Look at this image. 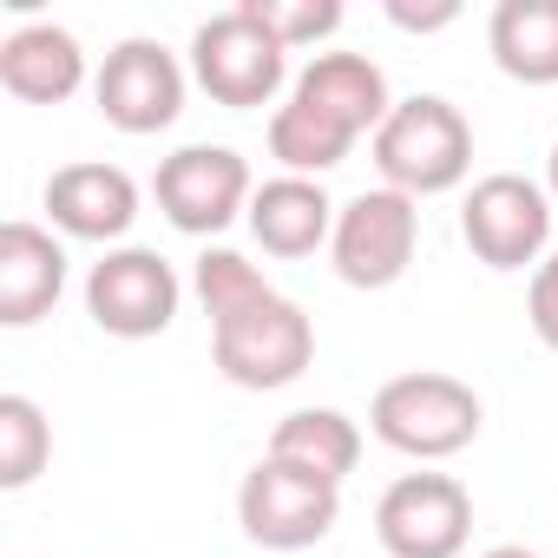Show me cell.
<instances>
[{
    "label": "cell",
    "mask_w": 558,
    "mask_h": 558,
    "mask_svg": "<svg viewBox=\"0 0 558 558\" xmlns=\"http://www.w3.org/2000/svg\"><path fill=\"white\" fill-rule=\"evenodd\" d=\"M525 316H532V336H538L545 349H558V256H545V263L532 269Z\"/></svg>",
    "instance_id": "603a6c76"
},
{
    "label": "cell",
    "mask_w": 558,
    "mask_h": 558,
    "mask_svg": "<svg viewBox=\"0 0 558 558\" xmlns=\"http://www.w3.org/2000/svg\"><path fill=\"white\" fill-rule=\"evenodd\" d=\"M342 519V486L290 466V460H256L236 486V525L263 551H310L336 532Z\"/></svg>",
    "instance_id": "5b68a950"
},
{
    "label": "cell",
    "mask_w": 558,
    "mask_h": 558,
    "mask_svg": "<svg viewBox=\"0 0 558 558\" xmlns=\"http://www.w3.org/2000/svg\"><path fill=\"white\" fill-rule=\"evenodd\" d=\"M47 217H53V230L73 236V243H106V250H119V236L138 223V184H132V171L99 165V158L60 165V171L47 178Z\"/></svg>",
    "instance_id": "7c38bea8"
},
{
    "label": "cell",
    "mask_w": 558,
    "mask_h": 558,
    "mask_svg": "<svg viewBox=\"0 0 558 558\" xmlns=\"http://www.w3.org/2000/svg\"><path fill=\"white\" fill-rule=\"evenodd\" d=\"M151 197H158V210H165L171 230H184V236H217V230H230L236 217H250L256 178H250V158L230 151V145H178V151L158 165Z\"/></svg>",
    "instance_id": "ba28073f"
},
{
    "label": "cell",
    "mask_w": 558,
    "mask_h": 558,
    "mask_svg": "<svg viewBox=\"0 0 558 558\" xmlns=\"http://www.w3.org/2000/svg\"><path fill=\"white\" fill-rule=\"evenodd\" d=\"M486 53L519 86H558V0H499L486 21Z\"/></svg>",
    "instance_id": "e0dca14e"
},
{
    "label": "cell",
    "mask_w": 558,
    "mask_h": 558,
    "mask_svg": "<svg viewBox=\"0 0 558 558\" xmlns=\"http://www.w3.org/2000/svg\"><path fill=\"white\" fill-rule=\"evenodd\" d=\"M349 151H355V138H349L342 125H329L323 112H310L303 99H283V106L269 112V158L283 165L290 178H323V171H336Z\"/></svg>",
    "instance_id": "d6986e66"
},
{
    "label": "cell",
    "mask_w": 558,
    "mask_h": 558,
    "mask_svg": "<svg viewBox=\"0 0 558 558\" xmlns=\"http://www.w3.org/2000/svg\"><path fill=\"white\" fill-rule=\"evenodd\" d=\"M210 362H217V375L230 388H250V395L290 388L316 362V323H310L303 303L269 296V303H256V310L210 329Z\"/></svg>",
    "instance_id": "277c9868"
},
{
    "label": "cell",
    "mask_w": 558,
    "mask_h": 558,
    "mask_svg": "<svg viewBox=\"0 0 558 558\" xmlns=\"http://www.w3.org/2000/svg\"><path fill=\"white\" fill-rule=\"evenodd\" d=\"M178 303H184V283L178 269L145 250V243H119L106 250L93 269H86V316L119 336V342H151L178 323Z\"/></svg>",
    "instance_id": "8992f818"
},
{
    "label": "cell",
    "mask_w": 558,
    "mask_h": 558,
    "mask_svg": "<svg viewBox=\"0 0 558 558\" xmlns=\"http://www.w3.org/2000/svg\"><path fill=\"white\" fill-rule=\"evenodd\" d=\"M191 80H197L217 106L256 112V106H276V93L290 86V47L236 0V8L210 14V21L191 34Z\"/></svg>",
    "instance_id": "3957f363"
},
{
    "label": "cell",
    "mask_w": 558,
    "mask_h": 558,
    "mask_svg": "<svg viewBox=\"0 0 558 558\" xmlns=\"http://www.w3.org/2000/svg\"><path fill=\"white\" fill-rule=\"evenodd\" d=\"M290 99H303L310 112H323V119L342 125L349 138H375L381 119L395 112L388 73H381L368 53H316V60L296 73Z\"/></svg>",
    "instance_id": "5bb4252c"
},
{
    "label": "cell",
    "mask_w": 558,
    "mask_h": 558,
    "mask_svg": "<svg viewBox=\"0 0 558 558\" xmlns=\"http://www.w3.org/2000/svg\"><path fill=\"white\" fill-rule=\"evenodd\" d=\"M421 250V204L375 184L362 197H349L336 210V236H329V263L349 290H388L408 276Z\"/></svg>",
    "instance_id": "52a82bcc"
},
{
    "label": "cell",
    "mask_w": 558,
    "mask_h": 558,
    "mask_svg": "<svg viewBox=\"0 0 558 558\" xmlns=\"http://www.w3.org/2000/svg\"><path fill=\"white\" fill-rule=\"evenodd\" d=\"M368 151H375L381 184L421 204V197H440V191L466 184V171H473V125H466V112L453 99L414 93V99H395V112L381 119Z\"/></svg>",
    "instance_id": "6da1fadb"
},
{
    "label": "cell",
    "mask_w": 558,
    "mask_h": 558,
    "mask_svg": "<svg viewBox=\"0 0 558 558\" xmlns=\"http://www.w3.org/2000/svg\"><path fill=\"white\" fill-rule=\"evenodd\" d=\"M480 558H538V551H525V545H493V551H480Z\"/></svg>",
    "instance_id": "d4e9b609"
},
{
    "label": "cell",
    "mask_w": 558,
    "mask_h": 558,
    "mask_svg": "<svg viewBox=\"0 0 558 558\" xmlns=\"http://www.w3.org/2000/svg\"><path fill=\"white\" fill-rule=\"evenodd\" d=\"M47 460H53V427H47L40 401L0 395V486H8V493L34 486L47 473Z\"/></svg>",
    "instance_id": "44dd1931"
},
{
    "label": "cell",
    "mask_w": 558,
    "mask_h": 558,
    "mask_svg": "<svg viewBox=\"0 0 558 558\" xmlns=\"http://www.w3.org/2000/svg\"><path fill=\"white\" fill-rule=\"evenodd\" d=\"M243 8L283 40L290 53L296 47H316V40H329L336 27H342V0H243Z\"/></svg>",
    "instance_id": "7402d4cb"
},
{
    "label": "cell",
    "mask_w": 558,
    "mask_h": 558,
    "mask_svg": "<svg viewBox=\"0 0 558 558\" xmlns=\"http://www.w3.org/2000/svg\"><path fill=\"white\" fill-rule=\"evenodd\" d=\"M191 290H197V303H204L210 329L276 296V290H269V276H263V269H256V263H250L243 250H223V243L197 256V269H191Z\"/></svg>",
    "instance_id": "ffe728a7"
},
{
    "label": "cell",
    "mask_w": 558,
    "mask_h": 558,
    "mask_svg": "<svg viewBox=\"0 0 558 558\" xmlns=\"http://www.w3.org/2000/svg\"><path fill=\"white\" fill-rule=\"evenodd\" d=\"M66 296V243L47 223H0V323L34 329Z\"/></svg>",
    "instance_id": "4fadbf2b"
},
{
    "label": "cell",
    "mask_w": 558,
    "mask_h": 558,
    "mask_svg": "<svg viewBox=\"0 0 558 558\" xmlns=\"http://www.w3.org/2000/svg\"><path fill=\"white\" fill-rule=\"evenodd\" d=\"M388 21L408 27V34H434V27H453V21H460V0H434V8H414V0H388Z\"/></svg>",
    "instance_id": "cb8c5ba5"
},
{
    "label": "cell",
    "mask_w": 558,
    "mask_h": 558,
    "mask_svg": "<svg viewBox=\"0 0 558 558\" xmlns=\"http://www.w3.org/2000/svg\"><path fill=\"white\" fill-rule=\"evenodd\" d=\"M0 86L27 106H66L86 86V53L66 27L53 21H27L0 40Z\"/></svg>",
    "instance_id": "2e32d148"
},
{
    "label": "cell",
    "mask_w": 558,
    "mask_h": 558,
    "mask_svg": "<svg viewBox=\"0 0 558 558\" xmlns=\"http://www.w3.org/2000/svg\"><path fill=\"white\" fill-rule=\"evenodd\" d=\"M269 460H290V466H303V473L342 486V480L355 473V460H362V427H355L342 408H296V414L276 421Z\"/></svg>",
    "instance_id": "ac0fdd59"
},
{
    "label": "cell",
    "mask_w": 558,
    "mask_h": 558,
    "mask_svg": "<svg viewBox=\"0 0 558 558\" xmlns=\"http://www.w3.org/2000/svg\"><path fill=\"white\" fill-rule=\"evenodd\" d=\"M93 99L112 132L151 138V132L178 125V112H184V66L158 40H119L106 53V66L93 73Z\"/></svg>",
    "instance_id": "8fae6325"
},
{
    "label": "cell",
    "mask_w": 558,
    "mask_h": 558,
    "mask_svg": "<svg viewBox=\"0 0 558 558\" xmlns=\"http://www.w3.org/2000/svg\"><path fill=\"white\" fill-rule=\"evenodd\" d=\"M375 538L388 558H460L473 538V493L453 473H401L375 499Z\"/></svg>",
    "instance_id": "30bf717a"
},
{
    "label": "cell",
    "mask_w": 558,
    "mask_h": 558,
    "mask_svg": "<svg viewBox=\"0 0 558 558\" xmlns=\"http://www.w3.org/2000/svg\"><path fill=\"white\" fill-rule=\"evenodd\" d=\"M480 421H486L480 395L460 375H434V368L395 375L368 401L375 440L408 453V460H453V453H466L480 440Z\"/></svg>",
    "instance_id": "7a4b0ae2"
},
{
    "label": "cell",
    "mask_w": 558,
    "mask_h": 558,
    "mask_svg": "<svg viewBox=\"0 0 558 558\" xmlns=\"http://www.w3.org/2000/svg\"><path fill=\"white\" fill-rule=\"evenodd\" d=\"M460 236L486 269H525V263L538 269L551 243V191L519 171H493L466 191Z\"/></svg>",
    "instance_id": "9c48e42d"
},
{
    "label": "cell",
    "mask_w": 558,
    "mask_h": 558,
    "mask_svg": "<svg viewBox=\"0 0 558 558\" xmlns=\"http://www.w3.org/2000/svg\"><path fill=\"white\" fill-rule=\"evenodd\" d=\"M545 191L558 197V145H551V158H545Z\"/></svg>",
    "instance_id": "484cf974"
},
{
    "label": "cell",
    "mask_w": 558,
    "mask_h": 558,
    "mask_svg": "<svg viewBox=\"0 0 558 558\" xmlns=\"http://www.w3.org/2000/svg\"><path fill=\"white\" fill-rule=\"evenodd\" d=\"M336 197L323 191V178H269V184H256V197H250V236L269 250V256H316L329 236H336Z\"/></svg>",
    "instance_id": "9a60e30c"
}]
</instances>
